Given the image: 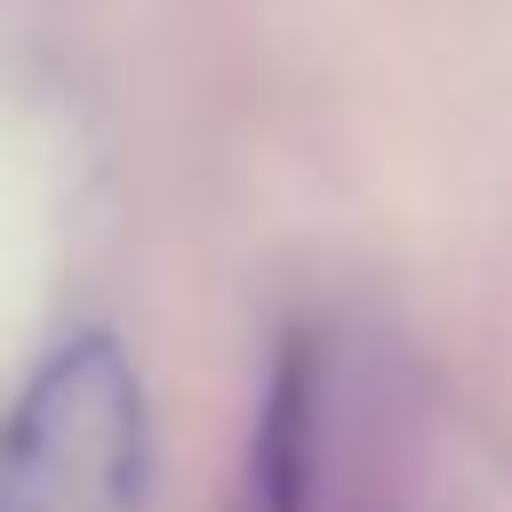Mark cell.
I'll return each mask as SVG.
<instances>
[{
	"mask_svg": "<svg viewBox=\"0 0 512 512\" xmlns=\"http://www.w3.org/2000/svg\"><path fill=\"white\" fill-rule=\"evenodd\" d=\"M224 512H344V328L304 320L272 344Z\"/></svg>",
	"mask_w": 512,
	"mask_h": 512,
	"instance_id": "7a4b0ae2",
	"label": "cell"
},
{
	"mask_svg": "<svg viewBox=\"0 0 512 512\" xmlns=\"http://www.w3.org/2000/svg\"><path fill=\"white\" fill-rule=\"evenodd\" d=\"M152 424L112 336H64L0 408V512H144Z\"/></svg>",
	"mask_w": 512,
	"mask_h": 512,
	"instance_id": "6da1fadb",
	"label": "cell"
}]
</instances>
